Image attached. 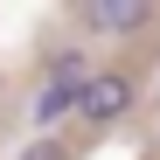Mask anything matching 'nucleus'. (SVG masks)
<instances>
[{
	"label": "nucleus",
	"mask_w": 160,
	"mask_h": 160,
	"mask_svg": "<svg viewBox=\"0 0 160 160\" xmlns=\"http://www.w3.org/2000/svg\"><path fill=\"white\" fill-rule=\"evenodd\" d=\"M28 160H70L63 146H28Z\"/></svg>",
	"instance_id": "obj_4"
},
{
	"label": "nucleus",
	"mask_w": 160,
	"mask_h": 160,
	"mask_svg": "<svg viewBox=\"0 0 160 160\" xmlns=\"http://www.w3.org/2000/svg\"><path fill=\"white\" fill-rule=\"evenodd\" d=\"M84 21L104 28V35H132V28H146V21H153V7H84Z\"/></svg>",
	"instance_id": "obj_3"
},
{
	"label": "nucleus",
	"mask_w": 160,
	"mask_h": 160,
	"mask_svg": "<svg viewBox=\"0 0 160 160\" xmlns=\"http://www.w3.org/2000/svg\"><path fill=\"white\" fill-rule=\"evenodd\" d=\"M77 84H84V77H77ZM77 84H70V77H49V84L35 91V104H28L35 125H56L63 112H77Z\"/></svg>",
	"instance_id": "obj_2"
},
{
	"label": "nucleus",
	"mask_w": 160,
	"mask_h": 160,
	"mask_svg": "<svg viewBox=\"0 0 160 160\" xmlns=\"http://www.w3.org/2000/svg\"><path fill=\"white\" fill-rule=\"evenodd\" d=\"M125 104H132V84H125L118 70L84 77V84H77V112H84L91 125H112V118H125Z\"/></svg>",
	"instance_id": "obj_1"
}]
</instances>
